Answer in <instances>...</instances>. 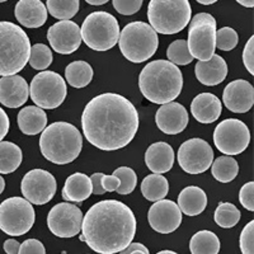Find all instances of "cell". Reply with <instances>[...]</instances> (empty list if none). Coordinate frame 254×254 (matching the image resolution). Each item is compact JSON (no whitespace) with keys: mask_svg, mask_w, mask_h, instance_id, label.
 Instances as JSON below:
<instances>
[{"mask_svg":"<svg viewBox=\"0 0 254 254\" xmlns=\"http://www.w3.org/2000/svg\"><path fill=\"white\" fill-rule=\"evenodd\" d=\"M81 147L83 136L80 131L67 122H54L41 132V153L54 164L64 165L74 162Z\"/></svg>","mask_w":254,"mask_h":254,"instance_id":"cell-4","label":"cell"},{"mask_svg":"<svg viewBox=\"0 0 254 254\" xmlns=\"http://www.w3.org/2000/svg\"><path fill=\"white\" fill-rule=\"evenodd\" d=\"M47 40L54 51L61 55H70L80 47V27L72 20H60L47 31Z\"/></svg>","mask_w":254,"mask_h":254,"instance_id":"cell-16","label":"cell"},{"mask_svg":"<svg viewBox=\"0 0 254 254\" xmlns=\"http://www.w3.org/2000/svg\"><path fill=\"white\" fill-rule=\"evenodd\" d=\"M178 164L188 174H201L214 162V150L207 141L193 137L183 142L178 149Z\"/></svg>","mask_w":254,"mask_h":254,"instance_id":"cell-13","label":"cell"},{"mask_svg":"<svg viewBox=\"0 0 254 254\" xmlns=\"http://www.w3.org/2000/svg\"><path fill=\"white\" fill-rule=\"evenodd\" d=\"M52 52L50 47L44 44H36L31 46V54H29L28 63L33 69L46 70L52 63Z\"/></svg>","mask_w":254,"mask_h":254,"instance_id":"cell-35","label":"cell"},{"mask_svg":"<svg viewBox=\"0 0 254 254\" xmlns=\"http://www.w3.org/2000/svg\"><path fill=\"white\" fill-rule=\"evenodd\" d=\"M239 201L244 208L253 212L254 211V183H246L240 188Z\"/></svg>","mask_w":254,"mask_h":254,"instance_id":"cell-41","label":"cell"},{"mask_svg":"<svg viewBox=\"0 0 254 254\" xmlns=\"http://www.w3.org/2000/svg\"><path fill=\"white\" fill-rule=\"evenodd\" d=\"M169 192V183L162 174H150L145 177L141 183V193L147 201L156 202L164 199Z\"/></svg>","mask_w":254,"mask_h":254,"instance_id":"cell-28","label":"cell"},{"mask_svg":"<svg viewBox=\"0 0 254 254\" xmlns=\"http://www.w3.org/2000/svg\"><path fill=\"white\" fill-rule=\"evenodd\" d=\"M4 1H6V0H0V3H4Z\"/></svg>","mask_w":254,"mask_h":254,"instance_id":"cell-54","label":"cell"},{"mask_svg":"<svg viewBox=\"0 0 254 254\" xmlns=\"http://www.w3.org/2000/svg\"><path fill=\"white\" fill-rule=\"evenodd\" d=\"M120 254H150V252L141 243H131L130 246L120 252Z\"/></svg>","mask_w":254,"mask_h":254,"instance_id":"cell-45","label":"cell"},{"mask_svg":"<svg viewBox=\"0 0 254 254\" xmlns=\"http://www.w3.org/2000/svg\"><path fill=\"white\" fill-rule=\"evenodd\" d=\"M88 141L99 150L113 151L127 146L139 130V113L127 98L104 93L89 101L81 115Z\"/></svg>","mask_w":254,"mask_h":254,"instance_id":"cell-1","label":"cell"},{"mask_svg":"<svg viewBox=\"0 0 254 254\" xmlns=\"http://www.w3.org/2000/svg\"><path fill=\"white\" fill-rule=\"evenodd\" d=\"M237 1L246 8H253L254 6V0H237Z\"/></svg>","mask_w":254,"mask_h":254,"instance_id":"cell-50","label":"cell"},{"mask_svg":"<svg viewBox=\"0 0 254 254\" xmlns=\"http://www.w3.org/2000/svg\"><path fill=\"white\" fill-rule=\"evenodd\" d=\"M239 44V36L237 31L230 27H224L216 31V47L222 51H230Z\"/></svg>","mask_w":254,"mask_h":254,"instance_id":"cell-38","label":"cell"},{"mask_svg":"<svg viewBox=\"0 0 254 254\" xmlns=\"http://www.w3.org/2000/svg\"><path fill=\"white\" fill-rule=\"evenodd\" d=\"M211 165V173L216 181L221 183L231 182L239 174V164L230 155L219 156Z\"/></svg>","mask_w":254,"mask_h":254,"instance_id":"cell-32","label":"cell"},{"mask_svg":"<svg viewBox=\"0 0 254 254\" xmlns=\"http://www.w3.org/2000/svg\"><path fill=\"white\" fill-rule=\"evenodd\" d=\"M243 63L246 65L247 70L251 72L252 75L254 74V37L252 36L247 42L244 51H243Z\"/></svg>","mask_w":254,"mask_h":254,"instance_id":"cell-43","label":"cell"},{"mask_svg":"<svg viewBox=\"0 0 254 254\" xmlns=\"http://www.w3.org/2000/svg\"><path fill=\"white\" fill-rule=\"evenodd\" d=\"M156 254H178V253L173 251H162V252H158Z\"/></svg>","mask_w":254,"mask_h":254,"instance_id":"cell-53","label":"cell"},{"mask_svg":"<svg viewBox=\"0 0 254 254\" xmlns=\"http://www.w3.org/2000/svg\"><path fill=\"white\" fill-rule=\"evenodd\" d=\"M20 244L15 239H8L4 242L3 248L5 251L6 254H18L19 252Z\"/></svg>","mask_w":254,"mask_h":254,"instance_id":"cell-48","label":"cell"},{"mask_svg":"<svg viewBox=\"0 0 254 254\" xmlns=\"http://www.w3.org/2000/svg\"><path fill=\"white\" fill-rule=\"evenodd\" d=\"M145 164L153 173H167L174 164L173 147L164 141L150 145L145 153Z\"/></svg>","mask_w":254,"mask_h":254,"instance_id":"cell-24","label":"cell"},{"mask_svg":"<svg viewBox=\"0 0 254 254\" xmlns=\"http://www.w3.org/2000/svg\"><path fill=\"white\" fill-rule=\"evenodd\" d=\"M221 112V101L212 93H201L190 103V113L199 124H212Z\"/></svg>","mask_w":254,"mask_h":254,"instance_id":"cell-23","label":"cell"},{"mask_svg":"<svg viewBox=\"0 0 254 254\" xmlns=\"http://www.w3.org/2000/svg\"><path fill=\"white\" fill-rule=\"evenodd\" d=\"M196 78L203 85L214 87L225 80L228 76V65L220 55H212L206 61H198L194 66Z\"/></svg>","mask_w":254,"mask_h":254,"instance_id":"cell-22","label":"cell"},{"mask_svg":"<svg viewBox=\"0 0 254 254\" xmlns=\"http://www.w3.org/2000/svg\"><path fill=\"white\" fill-rule=\"evenodd\" d=\"M88 4L90 5H94V6H99V5H103V4L108 3L110 0H85Z\"/></svg>","mask_w":254,"mask_h":254,"instance_id":"cell-49","label":"cell"},{"mask_svg":"<svg viewBox=\"0 0 254 254\" xmlns=\"http://www.w3.org/2000/svg\"><path fill=\"white\" fill-rule=\"evenodd\" d=\"M221 244L215 233L201 230L190 238V251L192 254H219Z\"/></svg>","mask_w":254,"mask_h":254,"instance_id":"cell-29","label":"cell"},{"mask_svg":"<svg viewBox=\"0 0 254 254\" xmlns=\"http://www.w3.org/2000/svg\"><path fill=\"white\" fill-rule=\"evenodd\" d=\"M188 112L181 103L169 102L162 104L155 113V124L162 132L167 135H177L186 130L188 126Z\"/></svg>","mask_w":254,"mask_h":254,"instance_id":"cell-18","label":"cell"},{"mask_svg":"<svg viewBox=\"0 0 254 254\" xmlns=\"http://www.w3.org/2000/svg\"><path fill=\"white\" fill-rule=\"evenodd\" d=\"M147 220L151 229L160 234H171L182 224V212L171 199L156 201L149 210Z\"/></svg>","mask_w":254,"mask_h":254,"instance_id":"cell-17","label":"cell"},{"mask_svg":"<svg viewBox=\"0 0 254 254\" xmlns=\"http://www.w3.org/2000/svg\"><path fill=\"white\" fill-rule=\"evenodd\" d=\"M29 97V87L26 79L19 75L0 78V103L8 108L22 107Z\"/></svg>","mask_w":254,"mask_h":254,"instance_id":"cell-20","label":"cell"},{"mask_svg":"<svg viewBox=\"0 0 254 254\" xmlns=\"http://www.w3.org/2000/svg\"><path fill=\"white\" fill-rule=\"evenodd\" d=\"M66 81L74 88H84L93 79V69L87 61H72L65 69Z\"/></svg>","mask_w":254,"mask_h":254,"instance_id":"cell-31","label":"cell"},{"mask_svg":"<svg viewBox=\"0 0 254 254\" xmlns=\"http://www.w3.org/2000/svg\"><path fill=\"white\" fill-rule=\"evenodd\" d=\"M192 8L188 0H150L147 19L156 33L176 35L188 26Z\"/></svg>","mask_w":254,"mask_h":254,"instance_id":"cell-6","label":"cell"},{"mask_svg":"<svg viewBox=\"0 0 254 254\" xmlns=\"http://www.w3.org/2000/svg\"><path fill=\"white\" fill-rule=\"evenodd\" d=\"M136 229V217L128 206L117 199H104L83 216L81 235L92 251L116 254L132 243Z\"/></svg>","mask_w":254,"mask_h":254,"instance_id":"cell-2","label":"cell"},{"mask_svg":"<svg viewBox=\"0 0 254 254\" xmlns=\"http://www.w3.org/2000/svg\"><path fill=\"white\" fill-rule=\"evenodd\" d=\"M81 40L89 49L107 51L117 45L120 38V24L115 15L107 12L90 13L80 28Z\"/></svg>","mask_w":254,"mask_h":254,"instance_id":"cell-8","label":"cell"},{"mask_svg":"<svg viewBox=\"0 0 254 254\" xmlns=\"http://www.w3.org/2000/svg\"><path fill=\"white\" fill-rule=\"evenodd\" d=\"M139 87L142 95L151 103H169L182 92V71L171 61H151L140 72Z\"/></svg>","mask_w":254,"mask_h":254,"instance_id":"cell-3","label":"cell"},{"mask_svg":"<svg viewBox=\"0 0 254 254\" xmlns=\"http://www.w3.org/2000/svg\"><path fill=\"white\" fill-rule=\"evenodd\" d=\"M168 60L174 65H188L193 61V58L190 56L188 51L187 41L186 40H177L169 45L167 50Z\"/></svg>","mask_w":254,"mask_h":254,"instance_id":"cell-36","label":"cell"},{"mask_svg":"<svg viewBox=\"0 0 254 254\" xmlns=\"http://www.w3.org/2000/svg\"><path fill=\"white\" fill-rule=\"evenodd\" d=\"M18 254H46V249L40 240L27 239L20 244Z\"/></svg>","mask_w":254,"mask_h":254,"instance_id":"cell-42","label":"cell"},{"mask_svg":"<svg viewBox=\"0 0 254 254\" xmlns=\"http://www.w3.org/2000/svg\"><path fill=\"white\" fill-rule=\"evenodd\" d=\"M47 126V115L37 106H27L18 113V127L28 136L41 133Z\"/></svg>","mask_w":254,"mask_h":254,"instance_id":"cell-25","label":"cell"},{"mask_svg":"<svg viewBox=\"0 0 254 254\" xmlns=\"http://www.w3.org/2000/svg\"><path fill=\"white\" fill-rule=\"evenodd\" d=\"M4 188H5V181H4L3 177L0 176V194L3 193Z\"/></svg>","mask_w":254,"mask_h":254,"instance_id":"cell-52","label":"cell"},{"mask_svg":"<svg viewBox=\"0 0 254 254\" xmlns=\"http://www.w3.org/2000/svg\"><path fill=\"white\" fill-rule=\"evenodd\" d=\"M216 19L208 13H197L190 20L187 46L190 56L206 61L216 50Z\"/></svg>","mask_w":254,"mask_h":254,"instance_id":"cell-9","label":"cell"},{"mask_svg":"<svg viewBox=\"0 0 254 254\" xmlns=\"http://www.w3.org/2000/svg\"><path fill=\"white\" fill-rule=\"evenodd\" d=\"M120 186V179L116 176H103L102 177V187L106 192H115Z\"/></svg>","mask_w":254,"mask_h":254,"instance_id":"cell-44","label":"cell"},{"mask_svg":"<svg viewBox=\"0 0 254 254\" xmlns=\"http://www.w3.org/2000/svg\"><path fill=\"white\" fill-rule=\"evenodd\" d=\"M144 0H112L113 8L122 15H132L141 9Z\"/></svg>","mask_w":254,"mask_h":254,"instance_id":"cell-40","label":"cell"},{"mask_svg":"<svg viewBox=\"0 0 254 254\" xmlns=\"http://www.w3.org/2000/svg\"><path fill=\"white\" fill-rule=\"evenodd\" d=\"M197 3L202 4V5H211V4H215L217 0H196Z\"/></svg>","mask_w":254,"mask_h":254,"instance_id":"cell-51","label":"cell"},{"mask_svg":"<svg viewBox=\"0 0 254 254\" xmlns=\"http://www.w3.org/2000/svg\"><path fill=\"white\" fill-rule=\"evenodd\" d=\"M113 176L120 179V186L117 188L119 194H130L132 193L133 190L137 185V176L135 171L128 167H120L113 172Z\"/></svg>","mask_w":254,"mask_h":254,"instance_id":"cell-37","label":"cell"},{"mask_svg":"<svg viewBox=\"0 0 254 254\" xmlns=\"http://www.w3.org/2000/svg\"><path fill=\"white\" fill-rule=\"evenodd\" d=\"M23 154L18 145L10 141H0V173L10 174L22 164Z\"/></svg>","mask_w":254,"mask_h":254,"instance_id":"cell-30","label":"cell"},{"mask_svg":"<svg viewBox=\"0 0 254 254\" xmlns=\"http://www.w3.org/2000/svg\"><path fill=\"white\" fill-rule=\"evenodd\" d=\"M36 221L35 208L22 197H10L0 203V230L10 237L28 233Z\"/></svg>","mask_w":254,"mask_h":254,"instance_id":"cell-10","label":"cell"},{"mask_svg":"<svg viewBox=\"0 0 254 254\" xmlns=\"http://www.w3.org/2000/svg\"><path fill=\"white\" fill-rule=\"evenodd\" d=\"M9 117L5 113V111L0 107V141H3V139L8 135L9 132Z\"/></svg>","mask_w":254,"mask_h":254,"instance_id":"cell-47","label":"cell"},{"mask_svg":"<svg viewBox=\"0 0 254 254\" xmlns=\"http://www.w3.org/2000/svg\"><path fill=\"white\" fill-rule=\"evenodd\" d=\"M222 101L225 107L234 113H246L253 107L254 89L249 81L244 79L231 81L224 89Z\"/></svg>","mask_w":254,"mask_h":254,"instance_id":"cell-19","label":"cell"},{"mask_svg":"<svg viewBox=\"0 0 254 254\" xmlns=\"http://www.w3.org/2000/svg\"><path fill=\"white\" fill-rule=\"evenodd\" d=\"M92 194V182L84 173H74L66 179L63 188V198L70 202H83Z\"/></svg>","mask_w":254,"mask_h":254,"instance_id":"cell-27","label":"cell"},{"mask_svg":"<svg viewBox=\"0 0 254 254\" xmlns=\"http://www.w3.org/2000/svg\"><path fill=\"white\" fill-rule=\"evenodd\" d=\"M83 212L75 205L61 202L50 210L47 216V226L52 234L58 238L76 237L81 231Z\"/></svg>","mask_w":254,"mask_h":254,"instance_id":"cell-15","label":"cell"},{"mask_svg":"<svg viewBox=\"0 0 254 254\" xmlns=\"http://www.w3.org/2000/svg\"><path fill=\"white\" fill-rule=\"evenodd\" d=\"M239 246L243 254H254V221L248 222L242 230Z\"/></svg>","mask_w":254,"mask_h":254,"instance_id":"cell-39","label":"cell"},{"mask_svg":"<svg viewBox=\"0 0 254 254\" xmlns=\"http://www.w3.org/2000/svg\"><path fill=\"white\" fill-rule=\"evenodd\" d=\"M22 194L33 205H45L50 202L58 190L56 178L45 169H32L22 179Z\"/></svg>","mask_w":254,"mask_h":254,"instance_id":"cell-14","label":"cell"},{"mask_svg":"<svg viewBox=\"0 0 254 254\" xmlns=\"http://www.w3.org/2000/svg\"><path fill=\"white\" fill-rule=\"evenodd\" d=\"M240 216L242 214L237 206L230 202H221L215 210L214 219L220 228L230 229L239 222Z\"/></svg>","mask_w":254,"mask_h":254,"instance_id":"cell-34","label":"cell"},{"mask_svg":"<svg viewBox=\"0 0 254 254\" xmlns=\"http://www.w3.org/2000/svg\"><path fill=\"white\" fill-rule=\"evenodd\" d=\"M14 15L26 28H40L47 22V8L41 0H19Z\"/></svg>","mask_w":254,"mask_h":254,"instance_id":"cell-21","label":"cell"},{"mask_svg":"<svg viewBox=\"0 0 254 254\" xmlns=\"http://www.w3.org/2000/svg\"><path fill=\"white\" fill-rule=\"evenodd\" d=\"M47 12L56 19L70 20L79 12V0H47Z\"/></svg>","mask_w":254,"mask_h":254,"instance_id":"cell-33","label":"cell"},{"mask_svg":"<svg viewBox=\"0 0 254 254\" xmlns=\"http://www.w3.org/2000/svg\"><path fill=\"white\" fill-rule=\"evenodd\" d=\"M31 99L42 110L60 107L67 95L66 83L55 71H41L32 79L29 85Z\"/></svg>","mask_w":254,"mask_h":254,"instance_id":"cell-11","label":"cell"},{"mask_svg":"<svg viewBox=\"0 0 254 254\" xmlns=\"http://www.w3.org/2000/svg\"><path fill=\"white\" fill-rule=\"evenodd\" d=\"M103 176V173H94L92 177H89L90 182H92V193L98 194V196L106 193V190L102 187V177Z\"/></svg>","mask_w":254,"mask_h":254,"instance_id":"cell-46","label":"cell"},{"mask_svg":"<svg viewBox=\"0 0 254 254\" xmlns=\"http://www.w3.org/2000/svg\"><path fill=\"white\" fill-rule=\"evenodd\" d=\"M207 206V196L205 190L196 186L183 188L178 196V207L187 216H197L202 214Z\"/></svg>","mask_w":254,"mask_h":254,"instance_id":"cell-26","label":"cell"},{"mask_svg":"<svg viewBox=\"0 0 254 254\" xmlns=\"http://www.w3.org/2000/svg\"><path fill=\"white\" fill-rule=\"evenodd\" d=\"M31 54L28 35L12 22H0V76L23 70Z\"/></svg>","mask_w":254,"mask_h":254,"instance_id":"cell-5","label":"cell"},{"mask_svg":"<svg viewBox=\"0 0 254 254\" xmlns=\"http://www.w3.org/2000/svg\"><path fill=\"white\" fill-rule=\"evenodd\" d=\"M214 142L221 153L230 156L238 155L249 146L251 132L248 126L240 120H224L215 128Z\"/></svg>","mask_w":254,"mask_h":254,"instance_id":"cell-12","label":"cell"},{"mask_svg":"<svg viewBox=\"0 0 254 254\" xmlns=\"http://www.w3.org/2000/svg\"><path fill=\"white\" fill-rule=\"evenodd\" d=\"M120 50L131 63L141 64L149 60L159 46L158 33L145 22H131L120 32Z\"/></svg>","mask_w":254,"mask_h":254,"instance_id":"cell-7","label":"cell"}]
</instances>
